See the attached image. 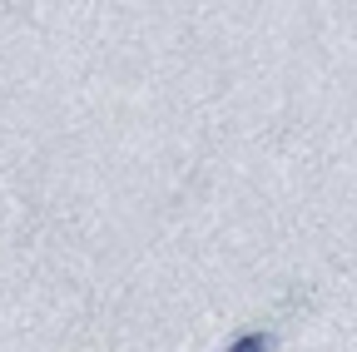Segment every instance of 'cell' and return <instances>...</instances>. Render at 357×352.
Segmentation results:
<instances>
[{
    "instance_id": "1",
    "label": "cell",
    "mask_w": 357,
    "mask_h": 352,
    "mask_svg": "<svg viewBox=\"0 0 357 352\" xmlns=\"http://www.w3.org/2000/svg\"><path fill=\"white\" fill-rule=\"evenodd\" d=\"M229 352H268V337H263V332H243Z\"/></svg>"
}]
</instances>
